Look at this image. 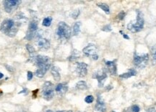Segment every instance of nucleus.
<instances>
[{"label": "nucleus", "mask_w": 156, "mask_h": 112, "mask_svg": "<svg viewBox=\"0 0 156 112\" xmlns=\"http://www.w3.org/2000/svg\"><path fill=\"white\" fill-rule=\"evenodd\" d=\"M36 45L39 50L41 51H46L50 48V42L46 38H41V37L37 39Z\"/></svg>", "instance_id": "nucleus-11"}, {"label": "nucleus", "mask_w": 156, "mask_h": 112, "mask_svg": "<svg viewBox=\"0 0 156 112\" xmlns=\"http://www.w3.org/2000/svg\"><path fill=\"white\" fill-rule=\"evenodd\" d=\"M134 64L136 67L139 69H144L147 66L149 61V55L148 54H137L134 53Z\"/></svg>", "instance_id": "nucleus-5"}, {"label": "nucleus", "mask_w": 156, "mask_h": 112, "mask_svg": "<svg viewBox=\"0 0 156 112\" xmlns=\"http://www.w3.org/2000/svg\"><path fill=\"white\" fill-rule=\"evenodd\" d=\"M139 110H140V109L137 105H134L124 110V112H139Z\"/></svg>", "instance_id": "nucleus-22"}, {"label": "nucleus", "mask_w": 156, "mask_h": 112, "mask_svg": "<svg viewBox=\"0 0 156 112\" xmlns=\"http://www.w3.org/2000/svg\"><path fill=\"white\" fill-rule=\"evenodd\" d=\"M20 3L21 1H18V0H5L3 1L4 10L7 13H11L17 8Z\"/></svg>", "instance_id": "nucleus-8"}, {"label": "nucleus", "mask_w": 156, "mask_h": 112, "mask_svg": "<svg viewBox=\"0 0 156 112\" xmlns=\"http://www.w3.org/2000/svg\"><path fill=\"white\" fill-rule=\"evenodd\" d=\"M145 24L143 13L139 10H136V17L134 21L130 22L127 25V29L132 33H138L142 31Z\"/></svg>", "instance_id": "nucleus-3"}, {"label": "nucleus", "mask_w": 156, "mask_h": 112, "mask_svg": "<svg viewBox=\"0 0 156 112\" xmlns=\"http://www.w3.org/2000/svg\"><path fill=\"white\" fill-rule=\"evenodd\" d=\"M42 94H43V98L46 101H51L54 98V86L51 82H45L43 86V88H42Z\"/></svg>", "instance_id": "nucleus-6"}, {"label": "nucleus", "mask_w": 156, "mask_h": 112, "mask_svg": "<svg viewBox=\"0 0 156 112\" xmlns=\"http://www.w3.org/2000/svg\"><path fill=\"white\" fill-rule=\"evenodd\" d=\"M146 112H156V110L153 107H150V108L146 110Z\"/></svg>", "instance_id": "nucleus-32"}, {"label": "nucleus", "mask_w": 156, "mask_h": 112, "mask_svg": "<svg viewBox=\"0 0 156 112\" xmlns=\"http://www.w3.org/2000/svg\"><path fill=\"white\" fill-rule=\"evenodd\" d=\"M51 73H52V76H53L55 81L58 82L60 80H61V75H60L59 69H58L57 67H56V66L52 67V69H51Z\"/></svg>", "instance_id": "nucleus-16"}, {"label": "nucleus", "mask_w": 156, "mask_h": 112, "mask_svg": "<svg viewBox=\"0 0 156 112\" xmlns=\"http://www.w3.org/2000/svg\"><path fill=\"white\" fill-rule=\"evenodd\" d=\"M71 28L64 22H60L58 23L56 31V35L61 41H67L71 36Z\"/></svg>", "instance_id": "nucleus-4"}, {"label": "nucleus", "mask_w": 156, "mask_h": 112, "mask_svg": "<svg viewBox=\"0 0 156 112\" xmlns=\"http://www.w3.org/2000/svg\"><path fill=\"white\" fill-rule=\"evenodd\" d=\"M111 26L110 25H105V26L102 28V31H106V32H110V31H111Z\"/></svg>", "instance_id": "nucleus-28"}, {"label": "nucleus", "mask_w": 156, "mask_h": 112, "mask_svg": "<svg viewBox=\"0 0 156 112\" xmlns=\"http://www.w3.org/2000/svg\"><path fill=\"white\" fill-rule=\"evenodd\" d=\"M78 57H79V54H78L77 51H75V52L72 54V56L70 57V60L74 61V60H75V59H78Z\"/></svg>", "instance_id": "nucleus-26"}, {"label": "nucleus", "mask_w": 156, "mask_h": 112, "mask_svg": "<svg viewBox=\"0 0 156 112\" xmlns=\"http://www.w3.org/2000/svg\"><path fill=\"white\" fill-rule=\"evenodd\" d=\"M26 49L27 50H28V53H29L30 56H31V58L32 59H34L36 58V56H37V55H36V50L35 49H34L33 46H31V44H26Z\"/></svg>", "instance_id": "nucleus-18"}, {"label": "nucleus", "mask_w": 156, "mask_h": 112, "mask_svg": "<svg viewBox=\"0 0 156 112\" xmlns=\"http://www.w3.org/2000/svg\"><path fill=\"white\" fill-rule=\"evenodd\" d=\"M52 17H45V18L43 19L42 24H43V26L49 27L51 25V24H52Z\"/></svg>", "instance_id": "nucleus-23"}, {"label": "nucleus", "mask_w": 156, "mask_h": 112, "mask_svg": "<svg viewBox=\"0 0 156 112\" xmlns=\"http://www.w3.org/2000/svg\"><path fill=\"white\" fill-rule=\"evenodd\" d=\"M19 25L12 19L3 20L0 25V31L9 37H14L18 31Z\"/></svg>", "instance_id": "nucleus-2"}, {"label": "nucleus", "mask_w": 156, "mask_h": 112, "mask_svg": "<svg viewBox=\"0 0 156 112\" xmlns=\"http://www.w3.org/2000/svg\"><path fill=\"white\" fill-rule=\"evenodd\" d=\"M80 26H81L80 22H77L75 23V25H73V28H72L73 35H77L78 34H79V33L80 32Z\"/></svg>", "instance_id": "nucleus-20"}, {"label": "nucleus", "mask_w": 156, "mask_h": 112, "mask_svg": "<svg viewBox=\"0 0 156 112\" xmlns=\"http://www.w3.org/2000/svg\"><path fill=\"white\" fill-rule=\"evenodd\" d=\"M120 33H121V35H122V36L124 37V38H125V39H130V37L128 36V35H127L126 33H124L123 32V31H120Z\"/></svg>", "instance_id": "nucleus-31"}, {"label": "nucleus", "mask_w": 156, "mask_h": 112, "mask_svg": "<svg viewBox=\"0 0 156 112\" xmlns=\"http://www.w3.org/2000/svg\"><path fill=\"white\" fill-rule=\"evenodd\" d=\"M33 77V72H31V71H28V73H27V78H28V80H32Z\"/></svg>", "instance_id": "nucleus-30"}, {"label": "nucleus", "mask_w": 156, "mask_h": 112, "mask_svg": "<svg viewBox=\"0 0 156 112\" xmlns=\"http://www.w3.org/2000/svg\"><path fill=\"white\" fill-rule=\"evenodd\" d=\"M26 92H28V90H27V89H24L23 90H22V91H20V92L19 93H26Z\"/></svg>", "instance_id": "nucleus-34"}, {"label": "nucleus", "mask_w": 156, "mask_h": 112, "mask_svg": "<svg viewBox=\"0 0 156 112\" xmlns=\"http://www.w3.org/2000/svg\"><path fill=\"white\" fill-rule=\"evenodd\" d=\"M95 111L98 112H106V104L103 101V98L98 95L97 98V103L95 106Z\"/></svg>", "instance_id": "nucleus-12"}, {"label": "nucleus", "mask_w": 156, "mask_h": 112, "mask_svg": "<svg viewBox=\"0 0 156 112\" xmlns=\"http://www.w3.org/2000/svg\"><path fill=\"white\" fill-rule=\"evenodd\" d=\"M38 91V90H36L33 91V98H36V95H37V92Z\"/></svg>", "instance_id": "nucleus-33"}, {"label": "nucleus", "mask_w": 156, "mask_h": 112, "mask_svg": "<svg viewBox=\"0 0 156 112\" xmlns=\"http://www.w3.org/2000/svg\"><path fill=\"white\" fill-rule=\"evenodd\" d=\"M46 112H52V111H51V110H48V111H46Z\"/></svg>", "instance_id": "nucleus-37"}, {"label": "nucleus", "mask_w": 156, "mask_h": 112, "mask_svg": "<svg viewBox=\"0 0 156 112\" xmlns=\"http://www.w3.org/2000/svg\"><path fill=\"white\" fill-rule=\"evenodd\" d=\"M37 30H38V22L36 20H32L30 22L29 27H28V31L27 33L35 35Z\"/></svg>", "instance_id": "nucleus-15"}, {"label": "nucleus", "mask_w": 156, "mask_h": 112, "mask_svg": "<svg viewBox=\"0 0 156 112\" xmlns=\"http://www.w3.org/2000/svg\"><path fill=\"white\" fill-rule=\"evenodd\" d=\"M67 90H68V86L66 83H58L56 86L55 90L56 91L58 94L59 95H64L67 93Z\"/></svg>", "instance_id": "nucleus-14"}, {"label": "nucleus", "mask_w": 156, "mask_h": 112, "mask_svg": "<svg viewBox=\"0 0 156 112\" xmlns=\"http://www.w3.org/2000/svg\"><path fill=\"white\" fill-rule=\"evenodd\" d=\"M111 112H115V111H111Z\"/></svg>", "instance_id": "nucleus-39"}, {"label": "nucleus", "mask_w": 156, "mask_h": 112, "mask_svg": "<svg viewBox=\"0 0 156 112\" xmlns=\"http://www.w3.org/2000/svg\"><path fill=\"white\" fill-rule=\"evenodd\" d=\"M152 61L153 65L156 64V46L152 49Z\"/></svg>", "instance_id": "nucleus-24"}, {"label": "nucleus", "mask_w": 156, "mask_h": 112, "mask_svg": "<svg viewBox=\"0 0 156 112\" xmlns=\"http://www.w3.org/2000/svg\"><path fill=\"white\" fill-rule=\"evenodd\" d=\"M106 69L109 73L112 75H115L116 74L117 67L114 61H107L106 62Z\"/></svg>", "instance_id": "nucleus-13"}, {"label": "nucleus", "mask_w": 156, "mask_h": 112, "mask_svg": "<svg viewBox=\"0 0 156 112\" xmlns=\"http://www.w3.org/2000/svg\"><path fill=\"white\" fill-rule=\"evenodd\" d=\"M56 112H72V111H71V110H70V111H56Z\"/></svg>", "instance_id": "nucleus-36"}, {"label": "nucleus", "mask_w": 156, "mask_h": 112, "mask_svg": "<svg viewBox=\"0 0 156 112\" xmlns=\"http://www.w3.org/2000/svg\"><path fill=\"white\" fill-rule=\"evenodd\" d=\"M79 13H80V12H79V10H75V11L73 12L72 13V18L73 19L77 18V17H78V16H79Z\"/></svg>", "instance_id": "nucleus-27"}, {"label": "nucleus", "mask_w": 156, "mask_h": 112, "mask_svg": "<svg viewBox=\"0 0 156 112\" xmlns=\"http://www.w3.org/2000/svg\"><path fill=\"white\" fill-rule=\"evenodd\" d=\"M98 48L95 44H88L85 48H84L82 52L93 60H98Z\"/></svg>", "instance_id": "nucleus-7"}, {"label": "nucleus", "mask_w": 156, "mask_h": 112, "mask_svg": "<svg viewBox=\"0 0 156 112\" xmlns=\"http://www.w3.org/2000/svg\"><path fill=\"white\" fill-rule=\"evenodd\" d=\"M125 15H126V13H124V11H121V13H119V14L118 15V16H117V17H118V19H119V20H123V19L124 18V17H125Z\"/></svg>", "instance_id": "nucleus-29"}, {"label": "nucleus", "mask_w": 156, "mask_h": 112, "mask_svg": "<svg viewBox=\"0 0 156 112\" xmlns=\"http://www.w3.org/2000/svg\"><path fill=\"white\" fill-rule=\"evenodd\" d=\"M76 73L79 77H85L88 74V65L85 62L77 63L76 67Z\"/></svg>", "instance_id": "nucleus-10"}, {"label": "nucleus", "mask_w": 156, "mask_h": 112, "mask_svg": "<svg viewBox=\"0 0 156 112\" xmlns=\"http://www.w3.org/2000/svg\"><path fill=\"white\" fill-rule=\"evenodd\" d=\"M94 101V97L93 95H88L85 97V101L87 104H92Z\"/></svg>", "instance_id": "nucleus-25"}, {"label": "nucleus", "mask_w": 156, "mask_h": 112, "mask_svg": "<svg viewBox=\"0 0 156 112\" xmlns=\"http://www.w3.org/2000/svg\"><path fill=\"white\" fill-rule=\"evenodd\" d=\"M93 77L96 79L98 82V86L101 88L103 86L105 80L107 78V75H106V72L104 70H99L93 74Z\"/></svg>", "instance_id": "nucleus-9"}, {"label": "nucleus", "mask_w": 156, "mask_h": 112, "mask_svg": "<svg viewBox=\"0 0 156 112\" xmlns=\"http://www.w3.org/2000/svg\"><path fill=\"white\" fill-rule=\"evenodd\" d=\"M1 95H2V93H1V92H0V96H1Z\"/></svg>", "instance_id": "nucleus-38"}, {"label": "nucleus", "mask_w": 156, "mask_h": 112, "mask_svg": "<svg viewBox=\"0 0 156 112\" xmlns=\"http://www.w3.org/2000/svg\"><path fill=\"white\" fill-rule=\"evenodd\" d=\"M136 74V71L135 70H134V69H130V70H128V72L121 74L120 77H121V78L128 79L130 78L131 77H133V76H135Z\"/></svg>", "instance_id": "nucleus-17"}, {"label": "nucleus", "mask_w": 156, "mask_h": 112, "mask_svg": "<svg viewBox=\"0 0 156 112\" xmlns=\"http://www.w3.org/2000/svg\"><path fill=\"white\" fill-rule=\"evenodd\" d=\"M33 62L37 66V70L36 71V75L38 77H43L46 72L50 69L52 65V60L49 56L43 55H37Z\"/></svg>", "instance_id": "nucleus-1"}, {"label": "nucleus", "mask_w": 156, "mask_h": 112, "mask_svg": "<svg viewBox=\"0 0 156 112\" xmlns=\"http://www.w3.org/2000/svg\"><path fill=\"white\" fill-rule=\"evenodd\" d=\"M3 77H4V74H3L2 73H1V72H0V79H1V78H2Z\"/></svg>", "instance_id": "nucleus-35"}, {"label": "nucleus", "mask_w": 156, "mask_h": 112, "mask_svg": "<svg viewBox=\"0 0 156 112\" xmlns=\"http://www.w3.org/2000/svg\"><path fill=\"white\" fill-rule=\"evenodd\" d=\"M76 88L80 90H84L88 89V86H87L86 83H85V81L81 80V81H79L77 84H76Z\"/></svg>", "instance_id": "nucleus-21"}, {"label": "nucleus", "mask_w": 156, "mask_h": 112, "mask_svg": "<svg viewBox=\"0 0 156 112\" xmlns=\"http://www.w3.org/2000/svg\"><path fill=\"white\" fill-rule=\"evenodd\" d=\"M97 6L98 7H100L102 10H103L106 14H110V9H109V6L107 4H105V3H98Z\"/></svg>", "instance_id": "nucleus-19"}]
</instances>
